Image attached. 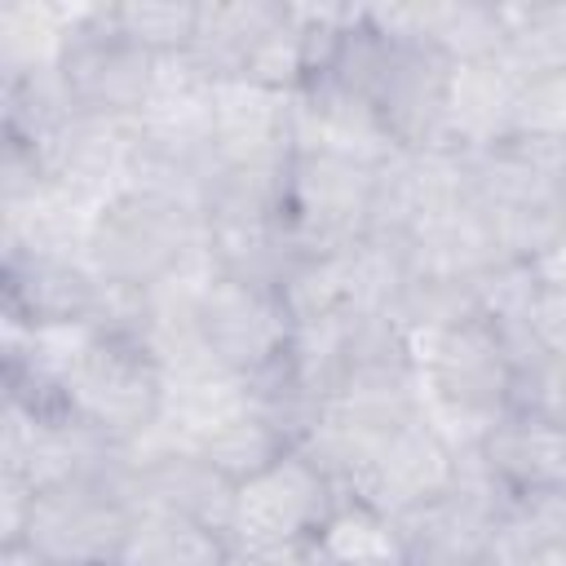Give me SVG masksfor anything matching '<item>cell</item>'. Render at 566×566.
Returning a JSON list of instances; mask_svg holds the SVG:
<instances>
[{
    "label": "cell",
    "mask_w": 566,
    "mask_h": 566,
    "mask_svg": "<svg viewBox=\"0 0 566 566\" xmlns=\"http://www.w3.org/2000/svg\"><path fill=\"white\" fill-rule=\"evenodd\" d=\"M195 332L212 367L252 380L274 367L292 345V310L279 287H256L208 270L195 296Z\"/></svg>",
    "instance_id": "8"
},
{
    "label": "cell",
    "mask_w": 566,
    "mask_h": 566,
    "mask_svg": "<svg viewBox=\"0 0 566 566\" xmlns=\"http://www.w3.org/2000/svg\"><path fill=\"white\" fill-rule=\"evenodd\" d=\"M203 256L217 274L256 283V287H279L292 279V270L305 261L301 248L292 243L283 217H261V221H221L203 230Z\"/></svg>",
    "instance_id": "17"
},
{
    "label": "cell",
    "mask_w": 566,
    "mask_h": 566,
    "mask_svg": "<svg viewBox=\"0 0 566 566\" xmlns=\"http://www.w3.org/2000/svg\"><path fill=\"white\" fill-rule=\"evenodd\" d=\"M111 13L124 27V35L137 40L150 57H181V53H190V40H195V27H199V4H177V0L111 4Z\"/></svg>",
    "instance_id": "22"
},
{
    "label": "cell",
    "mask_w": 566,
    "mask_h": 566,
    "mask_svg": "<svg viewBox=\"0 0 566 566\" xmlns=\"http://www.w3.org/2000/svg\"><path fill=\"white\" fill-rule=\"evenodd\" d=\"M327 557H336L340 566H407L402 562V539H398V522L380 509H371L358 495H340L332 517L323 522L318 539H314Z\"/></svg>",
    "instance_id": "19"
},
{
    "label": "cell",
    "mask_w": 566,
    "mask_h": 566,
    "mask_svg": "<svg viewBox=\"0 0 566 566\" xmlns=\"http://www.w3.org/2000/svg\"><path fill=\"white\" fill-rule=\"evenodd\" d=\"M119 566H230V544L208 526L137 513Z\"/></svg>",
    "instance_id": "20"
},
{
    "label": "cell",
    "mask_w": 566,
    "mask_h": 566,
    "mask_svg": "<svg viewBox=\"0 0 566 566\" xmlns=\"http://www.w3.org/2000/svg\"><path fill=\"white\" fill-rule=\"evenodd\" d=\"M531 274L539 279V287H548V292H566V221H562L557 234L544 243V252L531 261Z\"/></svg>",
    "instance_id": "24"
},
{
    "label": "cell",
    "mask_w": 566,
    "mask_h": 566,
    "mask_svg": "<svg viewBox=\"0 0 566 566\" xmlns=\"http://www.w3.org/2000/svg\"><path fill=\"white\" fill-rule=\"evenodd\" d=\"M562 199H566V181H562Z\"/></svg>",
    "instance_id": "28"
},
{
    "label": "cell",
    "mask_w": 566,
    "mask_h": 566,
    "mask_svg": "<svg viewBox=\"0 0 566 566\" xmlns=\"http://www.w3.org/2000/svg\"><path fill=\"white\" fill-rule=\"evenodd\" d=\"M53 71L80 115L137 119L155 88L159 57H150L137 40L124 35L111 4H97L71 18Z\"/></svg>",
    "instance_id": "7"
},
{
    "label": "cell",
    "mask_w": 566,
    "mask_h": 566,
    "mask_svg": "<svg viewBox=\"0 0 566 566\" xmlns=\"http://www.w3.org/2000/svg\"><path fill=\"white\" fill-rule=\"evenodd\" d=\"M504 495L566 491V424L544 411L500 416L473 447Z\"/></svg>",
    "instance_id": "13"
},
{
    "label": "cell",
    "mask_w": 566,
    "mask_h": 566,
    "mask_svg": "<svg viewBox=\"0 0 566 566\" xmlns=\"http://www.w3.org/2000/svg\"><path fill=\"white\" fill-rule=\"evenodd\" d=\"M296 155V97L252 80H217L212 88V164L248 172H283Z\"/></svg>",
    "instance_id": "10"
},
{
    "label": "cell",
    "mask_w": 566,
    "mask_h": 566,
    "mask_svg": "<svg viewBox=\"0 0 566 566\" xmlns=\"http://www.w3.org/2000/svg\"><path fill=\"white\" fill-rule=\"evenodd\" d=\"M292 4H199V27L190 40V62L212 80H248L265 44L287 22Z\"/></svg>",
    "instance_id": "15"
},
{
    "label": "cell",
    "mask_w": 566,
    "mask_h": 566,
    "mask_svg": "<svg viewBox=\"0 0 566 566\" xmlns=\"http://www.w3.org/2000/svg\"><path fill=\"white\" fill-rule=\"evenodd\" d=\"M451 566H504L500 557H486V562H451Z\"/></svg>",
    "instance_id": "27"
},
{
    "label": "cell",
    "mask_w": 566,
    "mask_h": 566,
    "mask_svg": "<svg viewBox=\"0 0 566 566\" xmlns=\"http://www.w3.org/2000/svg\"><path fill=\"white\" fill-rule=\"evenodd\" d=\"M517 133H539V137L566 142V75L531 80V84L522 88Z\"/></svg>",
    "instance_id": "23"
},
{
    "label": "cell",
    "mask_w": 566,
    "mask_h": 566,
    "mask_svg": "<svg viewBox=\"0 0 566 566\" xmlns=\"http://www.w3.org/2000/svg\"><path fill=\"white\" fill-rule=\"evenodd\" d=\"M504 566H566V544L557 548H539V553H526V557H513Z\"/></svg>",
    "instance_id": "26"
},
{
    "label": "cell",
    "mask_w": 566,
    "mask_h": 566,
    "mask_svg": "<svg viewBox=\"0 0 566 566\" xmlns=\"http://www.w3.org/2000/svg\"><path fill=\"white\" fill-rule=\"evenodd\" d=\"M128 495L137 513L150 517H177L208 526L217 535L230 531V509H234V482L212 469L195 447L177 442H142L133 455V478Z\"/></svg>",
    "instance_id": "11"
},
{
    "label": "cell",
    "mask_w": 566,
    "mask_h": 566,
    "mask_svg": "<svg viewBox=\"0 0 566 566\" xmlns=\"http://www.w3.org/2000/svg\"><path fill=\"white\" fill-rule=\"evenodd\" d=\"M340 495V482L310 451L292 447L283 460L234 486L226 544L230 553H296L318 539Z\"/></svg>",
    "instance_id": "4"
},
{
    "label": "cell",
    "mask_w": 566,
    "mask_h": 566,
    "mask_svg": "<svg viewBox=\"0 0 566 566\" xmlns=\"http://www.w3.org/2000/svg\"><path fill=\"white\" fill-rule=\"evenodd\" d=\"M292 447H296V442H292L252 398H243L226 420H217V424L199 438L195 451L239 486V482H248L252 473H261V469H270L274 460H283Z\"/></svg>",
    "instance_id": "18"
},
{
    "label": "cell",
    "mask_w": 566,
    "mask_h": 566,
    "mask_svg": "<svg viewBox=\"0 0 566 566\" xmlns=\"http://www.w3.org/2000/svg\"><path fill=\"white\" fill-rule=\"evenodd\" d=\"M203 256V217L195 208L119 190L111 195L84 239V261L93 274L124 292H155Z\"/></svg>",
    "instance_id": "2"
},
{
    "label": "cell",
    "mask_w": 566,
    "mask_h": 566,
    "mask_svg": "<svg viewBox=\"0 0 566 566\" xmlns=\"http://www.w3.org/2000/svg\"><path fill=\"white\" fill-rule=\"evenodd\" d=\"M137 504L128 478H75L31 491L13 539L31 544L53 566H115L133 539Z\"/></svg>",
    "instance_id": "5"
},
{
    "label": "cell",
    "mask_w": 566,
    "mask_h": 566,
    "mask_svg": "<svg viewBox=\"0 0 566 566\" xmlns=\"http://www.w3.org/2000/svg\"><path fill=\"white\" fill-rule=\"evenodd\" d=\"M4 323L13 327H62L97 323L106 283L93 274L84 252H22L4 248Z\"/></svg>",
    "instance_id": "12"
},
{
    "label": "cell",
    "mask_w": 566,
    "mask_h": 566,
    "mask_svg": "<svg viewBox=\"0 0 566 566\" xmlns=\"http://www.w3.org/2000/svg\"><path fill=\"white\" fill-rule=\"evenodd\" d=\"M115 566H119V562H115Z\"/></svg>",
    "instance_id": "29"
},
{
    "label": "cell",
    "mask_w": 566,
    "mask_h": 566,
    "mask_svg": "<svg viewBox=\"0 0 566 566\" xmlns=\"http://www.w3.org/2000/svg\"><path fill=\"white\" fill-rule=\"evenodd\" d=\"M522 88H526V80L504 57L460 62L451 71L442 146L478 155V150H491L504 137H513L517 115H522Z\"/></svg>",
    "instance_id": "14"
},
{
    "label": "cell",
    "mask_w": 566,
    "mask_h": 566,
    "mask_svg": "<svg viewBox=\"0 0 566 566\" xmlns=\"http://www.w3.org/2000/svg\"><path fill=\"white\" fill-rule=\"evenodd\" d=\"M380 27L407 31L438 53H447L455 66L478 62V57H500L509 40L504 4H389V9H367Z\"/></svg>",
    "instance_id": "16"
},
{
    "label": "cell",
    "mask_w": 566,
    "mask_h": 566,
    "mask_svg": "<svg viewBox=\"0 0 566 566\" xmlns=\"http://www.w3.org/2000/svg\"><path fill=\"white\" fill-rule=\"evenodd\" d=\"M62 394L75 420L119 447H142L164 420L168 376L146 345L93 332L84 354L71 363Z\"/></svg>",
    "instance_id": "3"
},
{
    "label": "cell",
    "mask_w": 566,
    "mask_h": 566,
    "mask_svg": "<svg viewBox=\"0 0 566 566\" xmlns=\"http://www.w3.org/2000/svg\"><path fill=\"white\" fill-rule=\"evenodd\" d=\"M504 62L531 84L566 75V4H504Z\"/></svg>",
    "instance_id": "21"
},
{
    "label": "cell",
    "mask_w": 566,
    "mask_h": 566,
    "mask_svg": "<svg viewBox=\"0 0 566 566\" xmlns=\"http://www.w3.org/2000/svg\"><path fill=\"white\" fill-rule=\"evenodd\" d=\"M0 566H53L49 557H40L31 544H22V539H4L0 544Z\"/></svg>",
    "instance_id": "25"
},
{
    "label": "cell",
    "mask_w": 566,
    "mask_h": 566,
    "mask_svg": "<svg viewBox=\"0 0 566 566\" xmlns=\"http://www.w3.org/2000/svg\"><path fill=\"white\" fill-rule=\"evenodd\" d=\"M411 358L420 411L451 447H478L482 433L513 411V358L504 336L482 314L416 336Z\"/></svg>",
    "instance_id": "1"
},
{
    "label": "cell",
    "mask_w": 566,
    "mask_h": 566,
    "mask_svg": "<svg viewBox=\"0 0 566 566\" xmlns=\"http://www.w3.org/2000/svg\"><path fill=\"white\" fill-rule=\"evenodd\" d=\"M455 469H460V447H451L420 411L416 420L398 424L367 451V460L349 473L345 491L398 522L416 504L447 491L455 482Z\"/></svg>",
    "instance_id": "9"
},
{
    "label": "cell",
    "mask_w": 566,
    "mask_h": 566,
    "mask_svg": "<svg viewBox=\"0 0 566 566\" xmlns=\"http://www.w3.org/2000/svg\"><path fill=\"white\" fill-rule=\"evenodd\" d=\"M376 168L332 150H296L283 172V226L301 256H340L371 234Z\"/></svg>",
    "instance_id": "6"
}]
</instances>
